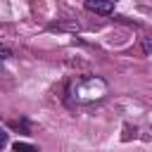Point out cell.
Segmentation results:
<instances>
[{
  "mask_svg": "<svg viewBox=\"0 0 152 152\" xmlns=\"http://www.w3.org/2000/svg\"><path fill=\"white\" fill-rule=\"evenodd\" d=\"M107 81L102 76H76L66 83V90H64V102L76 109V107H90V104H97L107 97Z\"/></svg>",
  "mask_w": 152,
  "mask_h": 152,
  "instance_id": "obj_1",
  "label": "cell"
},
{
  "mask_svg": "<svg viewBox=\"0 0 152 152\" xmlns=\"http://www.w3.org/2000/svg\"><path fill=\"white\" fill-rule=\"evenodd\" d=\"M88 12H95L100 17H107V14H114V0H86L83 2Z\"/></svg>",
  "mask_w": 152,
  "mask_h": 152,
  "instance_id": "obj_2",
  "label": "cell"
},
{
  "mask_svg": "<svg viewBox=\"0 0 152 152\" xmlns=\"http://www.w3.org/2000/svg\"><path fill=\"white\" fill-rule=\"evenodd\" d=\"M7 128H12V131H17V133H31L28 119H12V121H7Z\"/></svg>",
  "mask_w": 152,
  "mask_h": 152,
  "instance_id": "obj_3",
  "label": "cell"
},
{
  "mask_svg": "<svg viewBox=\"0 0 152 152\" xmlns=\"http://www.w3.org/2000/svg\"><path fill=\"white\" fill-rule=\"evenodd\" d=\"M12 150H14V152H40L36 145H31V142H21V140H17V142L12 145Z\"/></svg>",
  "mask_w": 152,
  "mask_h": 152,
  "instance_id": "obj_4",
  "label": "cell"
},
{
  "mask_svg": "<svg viewBox=\"0 0 152 152\" xmlns=\"http://www.w3.org/2000/svg\"><path fill=\"white\" fill-rule=\"evenodd\" d=\"M142 48H145V52H152V38H145L142 40Z\"/></svg>",
  "mask_w": 152,
  "mask_h": 152,
  "instance_id": "obj_5",
  "label": "cell"
},
{
  "mask_svg": "<svg viewBox=\"0 0 152 152\" xmlns=\"http://www.w3.org/2000/svg\"><path fill=\"white\" fill-rule=\"evenodd\" d=\"M0 55H2V59H10V55H12V52H10V48H7V45H2Z\"/></svg>",
  "mask_w": 152,
  "mask_h": 152,
  "instance_id": "obj_6",
  "label": "cell"
}]
</instances>
